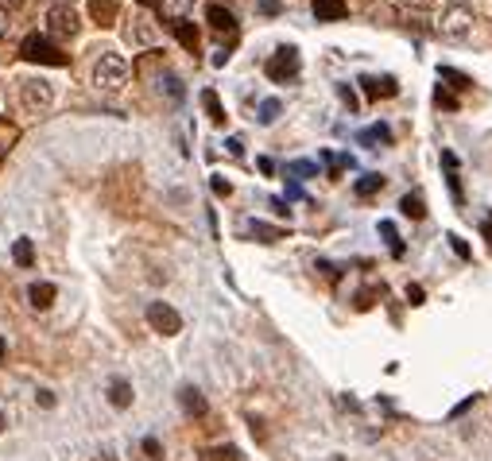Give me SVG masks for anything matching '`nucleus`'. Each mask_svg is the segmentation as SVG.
<instances>
[{
  "instance_id": "f257e3e1",
  "label": "nucleus",
  "mask_w": 492,
  "mask_h": 461,
  "mask_svg": "<svg viewBox=\"0 0 492 461\" xmlns=\"http://www.w3.org/2000/svg\"><path fill=\"white\" fill-rule=\"evenodd\" d=\"M93 86L105 89V93H120V89L129 86V62H124V55L105 50V55L93 62Z\"/></svg>"
},
{
  "instance_id": "f03ea898",
  "label": "nucleus",
  "mask_w": 492,
  "mask_h": 461,
  "mask_svg": "<svg viewBox=\"0 0 492 461\" xmlns=\"http://www.w3.org/2000/svg\"><path fill=\"white\" fill-rule=\"evenodd\" d=\"M20 59L23 62H39V66H66L70 55L59 47V43H50L47 35L31 31V35H23V43H20Z\"/></svg>"
},
{
  "instance_id": "7ed1b4c3",
  "label": "nucleus",
  "mask_w": 492,
  "mask_h": 461,
  "mask_svg": "<svg viewBox=\"0 0 492 461\" xmlns=\"http://www.w3.org/2000/svg\"><path fill=\"white\" fill-rule=\"evenodd\" d=\"M78 12L70 8V4H50L47 12V39L50 43H70V39H78Z\"/></svg>"
},
{
  "instance_id": "20e7f679",
  "label": "nucleus",
  "mask_w": 492,
  "mask_h": 461,
  "mask_svg": "<svg viewBox=\"0 0 492 461\" xmlns=\"http://www.w3.org/2000/svg\"><path fill=\"white\" fill-rule=\"evenodd\" d=\"M299 70H303V55H299V47H291V43H283V47L267 59L264 74L272 82H279V86H287V82H295L299 78Z\"/></svg>"
},
{
  "instance_id": "39448f33",
  "label": "nucleus",
  "mask_w": 492,
  "mask_h": 461,
  "mask_svg": "<svg viewBox=\"0 0 492 461\" xmlns=\"http://www.w3.org/2000/svg\"><path fill=\"white\" fill-rule=\"evenodd\" d=\"M50 101H55V89H50V82H43V78L20 82V105L28 109V113H47Z\"/></svg>"
},
{
  "instance_id": "423d86ee",
  "label": "nucleus",
  "mask_w": 492,
  "mask_h": 461,
  "mask_svg": "<svg viewBox=\"0 0 492 461\" xmlns=\"http://www.w3.org/2000/svg\"><path fill=\"white\" fill-rule=\"evenodd\" d=\"M148 326L155 330V334H163V337H175L178 330H182V314H178L175 306H167V303H151L148 306Z\"/></svg>"
},
{
  "instance_id": "0eeeda50",
  "label": "nucleus",
  "mask_w": 492,
  "mask_h": 461,
  "mask_svg": "<svg viewBox=\"0 0 492 461\" xmlns=\"http://www.w3.org/2000/svg\"><path fill=\"white\" fill-rule=\"evenodd\" d=\"M361 89H364L368 101H384V97H395V93H399V82H395L392 74H364Z\"/></svg>"
},
{
  "instance_id": "6e6552de",
  "label": "nucleus",
  "mask_w": 492,
  "mask_h": 461,
  "mask_svg": "<svg viewBox=\"0 0 492 461\" xmlns=\"http://www.w3.org/2000/svg\"><path fill=\"white\" fill-rule=\"evenodd\" d=\"M473 28V8L469 4H450L442 12V31L446 35H465Z\"/></svg>"
},
{
  "instance_id": "1a4fd4ad",
  "label": "nucleus",
  "mask_w": 492,
  "mask_h": 461,
  "mask_svg": "<svg viewBox=\"0 0 492 461\" xmlns=\"http://www.w3.org/2000/svg\"><path fill=\"white\" fill-rule=\"evenodd\" d=\"M120 16L117 0H89V20L97 23V28H113Z\"/></svg>"
},
{
  "instance_id": "9d476101",
  "label": "nucleus",
  "mask_w": 492,
  "mask_h": 461,
  "mask_svg": "<svg viewBox=\"0 0 492 461\" xmlns=\"http://www.w3.org/2000/svg\"><path fill=\"white\" fill-rule=\"evenodd\" d=\"M206 20H209V28H214L217 35H233V31H236V16L229 8H221V4H209Z\"/></svg>"
},
{
  "instance_id": "9b49d317",
  "label": "nucleus",
  "mask_w": 492,
  "mask_h": 461,
  "mask_svg": "<svg viewBox=\"0 0 492 461\" xmlns=\"http://www.w3.org/2000/svg\"><path fill=\"white\" fill-rule=\"evenodd\" d=\"M310 4H314V16L322 23H337L349 12V0H310Z\"/></svg>"
},
{
  "instance_id": "f8f14e48",
  "label": "nucleus",
  "mask_w": 492,
  "mask_h": 461,
  "mask_svg": "<svg viewBox=\"0 0 492 461\" xmlns=\"http://www.w3.org/2000/svg\"><path fill=\"white\" fill-rule=\"evenodd\" d=\"M178 403H182V411H187L190 419H202V415L209 411L206 395L198 392V388H182V392H178Z\"/></svg>"
},
{
  "instance_id": "ddd939ff",
  "label": "nucleus",
  "mask_w": 492,
  "mask_h": 461,
  "mask_svg": "<svg viewBox=\"0 0 492 461\" xmlns=\"http://www.w3.org/2000/svg\"><path fill=\"white\" fill-rule=\"evenodd\" d=\"M442 171H446V182H450V194H453V202L462 206V202H465V194H462V175H457V156H453V151H442Z\"/></svg>"
},
{
  "instance_id": "4468645a",
  "label": "nucleus",
  "mask_w": 492,
  "mask_h": 461,
  "mask_svg": "<svg viewBox=\"0 0 492 461\" xmlns=\"http://www.w3.org/2000/svg\"><path fill=\"white\" fill-rule=\"evenodd\" d=\"M155 39H159V31L151 28L148 20H132V28H129V43H132V47H155Z\"/></svg>"
},
{
  "instance_id": "2eb2a0df",
  "label": "nucleus",
  "mask_w": 492,
  "mask_h": 461,
  "mask_svg": "<svg viewBox=\"0 0 492 461\" xmlns=\"http://www.w3.org/2000/svg\"><path fill=\"white\" fill-rule=\"evenodd\" d=\"M20 144V124L16 120H8V117H0V163L8 159V151Z\"/></svg>"
},
{
  "instance_id": "dca6fc26",
  "label": "nucleus",
  "mask_w": 492,
  "mask_h": 461,
  "mask_svg": "<svg viewBox=\"0 0 492 461\" xmlns=\"http://www.w3.org/2000/svg\"><path fill=\"white\" fill-rule=\"evenodd\" d=\"M248 236H252V241H260V245H276L279 236H287V229L267 225V221H248Z\"/></svg>"
},
{
  "instance_id": "f3484780",
  "label": "nucleus",
  "mask_w": 492,
  "mask_h": 461,
  "mask_svg": "<svg viewBox=\"0 0 492 461\" xmlns=\"http://www.w3.org/2000/svg\"><path fill=\"white\" fill-rule=\"evenodd\" d=\"M399 214L411 217V221H423V217H426V202H423V194H419V190L404 194V198H399Z\"/></svg>"
},
{
  "instance_id": "a211bd4d",
  "label": "nucleus",
  "mask_w": 492,
  "mask_h": 461,
  "mask_svg": "<svg viewBox=\"0 0 492 461\" xmlns=\"http://www.w3.org/2000/svg\"><path fill=\"white\" fill-rule=\"evenodd\" d=\"M357 144H364V147H384V144H392V128H388V124L364 128L361 136H357Z\"/></svg>"
},
{
  "instance_id": "6ab92c4d",
  "label": "nucleus",
  "mask_w": 492,
  "mask_h": 461,
  "mask_svg": "<svg viewBox=\"0 0 492 461\" xmlns=\"http://www.w3.org/2000/svg\"><path fill=\"white\" fill-rule=\"evenodd\" d=\"M12 260H16V267H35V245H31V236H16Z\"/></svg>"
},
{
  "instance_id": "aec40b11",
  "label": "nucleus",
  "mask_w": 492,
  "mask_h": 461,
  "mask_svg": "<svg viewBox=\"0 0 492 461\" xmlns=\"http://www.w3.org/2000/svg\"><path fill=\"white\" fill-rule=\"evenodd\" d=\"M28 303L35 306V310H47V306L55 303V283H31L28 287Z\"/></svg>"
},
{
  "instance_id": "412c9836",
  "label": "nucleus",
  "mask_w": 492,
  "mask_h": 461,
  "mask_svg": "<svg viewBox=\"0 0 492 461\" xmlns=\"http://www.w3.org/2000/svg\"><path fill=\"white\" fill-rule=\"evenodd\" d=\"M108 403H113L117 411L132 407V384L129 380H113V384H108Z\"/></svg>"
},
{
  "instance_id": "4be33fe9",
  "label": "nucleus",
  "mask_w": 492,
  "mask_h": 461,
  "mask_svg": "<svg viewBox=\"0 0 492 461\" xmlns=\"http://www.w3.org/2000/svg\"><path fill=\"white\" fill-rule=\"evenodd\" d=\"M171 28H175V39L182 43V47H187V50H198L202 35H198V28H194V23H187V20H175Z\"/></svg>"
},
{
  "instance_id": "5701e85b",
  "label": "nucleus",
  "mask_w": 492,
  "mask_h": 461,
  "mask_svg": "<svg viewBox=\"0 0 492 461\" xmlns=\"http://www.w3.org/2000/svg\"><path fill=\"white\" fill-rule=\"evenodd\" d=\"M202 105H206V113H209V120L214 124H225V105H221V97H217V89H202Z\"/></svg>"
},
{
  "instance_id": "b1692460",
  "label": "nucleus",
  "mask_w": 492,
  "mask_h": 461,
  "mask_svg": "<svg viewBox=\"0 0 492 461\" xmlns=\"http://www.w3.org/2000/svg\"><path fill=\"white\" fill-rule=\"evenodd\" d=\"M380 190H384V175H361L357 187H353V194L357 198H372V194H380Z\"/></svg>"
},
{
  "instance_id": "393cba45",
  "label": "nucleus",
  "mask_w": 492,
  "mask_h": 461,
  "mask_svg": "<svg viewBox=\"0 0 492 461\" xmlns=\"http://www.w3.org/2000/svg\"><path fill=\"white\" fill-rule=\"evenodd\" d=\"M438 78H442L446 86H453V89H469L473 86L469 74H465V70H453V66H438Z\"/></svg>"
},
{
  "instance_id": "a878e982",
  "label": "nucleus",
  "mask_w": 492,
  "mask_h": 461,
  "mask_svg": "<svg viewBox=\"0 0 492 461\" xmlns=\"http://www.w3.org/2000/svg\"><path fill=\"white\" fill-rule=\"evenodd\" d=\"M287 175L295 178V182H303V178H314V175H318V163H314V159H295V163H287Z\"/></svg>"
},
{
  "instance_id": "bb28decb",
  "label": "nucleus",
  "mask_w": 492,
  "mask_h": 461,
  "mask_svg": "<svg viewBox=\"0 0 492 461\" xmlns=\"http://www.w3.org/2000/svg\"><path fill=\"white\" fill-rule=\"evenodd\" d=\"M279 113H283V105H279L276 97H267V101H260V109H256V120H260V124H276V120H279Z\"/></svg>"
},
{
  "instance_id": "cd10ccee",
  "label": "nucleus",
  "mask_w": 492,
  "mask_h": 461,
  "mask_svg": "<svg viewBox=\"0 0 492 461\" xmlns=\"http://www.w3.org/2000/svg\"><path fill=\"white\" fill-rule=\"evenodd\" d=\"M380 236L388 241V248H392V256H395V260H399V256L407 252V248H404V241H399V233H395V225H392V221H380Z\"/></svg>"
},
{
  "instance_id": "c85d7f7f",
  "label": "nucleus",
  "mask_w": 492,
  "mask_h": 461,
  "mask_svg": "<svg viewBox=\"0 0 492 461\" xmlns=\"http://www.w3.org/2000/svg\"><path fill=\"white\" fill-rule=\"evenodd\" d=\"M190 4H194V0H159V12H163V16H171V23H175V20H182V16H187Z\"/></svg>"
},
{
  "instance_id": "c756f323",
  "label": "nucleus",
  "mask_w": 492,
  "mask_h": 461,
  "mask_svg": "<svg viewBox=\"0 0 492 461\" xmlns=\"http://www.w3.org/2000/svg\"><path fill=\"white\" fill-rule=\"evenodd\" d=\"M434 105H438V109H446V113H457V109H462V105H457V97H453V93H450L446 86H438V89H434Z\"/></svg>"
},
{
  "instance_id": "7c9ffc66",
  "label": "nucleus",
  "mask_w": 492,
  "mask_h": 461,
  "mask_svg": "<svg viewBox=\"0 0 492 461\" xmlns=\"http://www.w3.org/2000/svg\"><path fill=\"white\" fill-rule=\"evenodd\" d=\"M209 461H245V453L236 446H217V450H209Z\"/></svg>"
},
{
  "instance_id": "2f4dec72",
  "label": "nucleus",
  "mask_w": 492,
  "mask_h": 461,
  "mask_svg": "<svg viewBox=\"0 0 492 461\" xmlns=\"http://www.w3.org/2000/svg\"><path fill=\"white\" fill-rule=\"evenodd\" d=\"M209 190H214L217 198H229V194H233V182L221 178V175H214V178H209Z\"/></svg>"
},
{
  "instance_id": "473e14b6",
  "label": "nucleus",
  "mask_w": 492,
  "mask_h": 461,
  "mask_svg": "<svg viewBox=\"0 0 492 461\" xmlns=\"http://www.w3.org/2000/svg\"><path fill=\"white\" fill-rule=\"evenodd\" d=\"M163 86H167V93H171V101H182V82L175 78V74H167V78H159Z\"/></svg>"
},
{
  "instance_id": "72a5a7b5",
  "label": "nucleus",
  "mask_w": 492,
  "mask_h": 461,
  "mask_svg": "<svg viewBox=\"0 0 492 461\" xmlns=\"http://www.w3.org/2000/svg\"><path fill=\"white\" fill-rule=\"evenodd\" d=\"M407 303H411V306H423V303H426V291H423L419 283H407Z\"/></svg>"
},
{
  "instance_id": "f704fd0d",
  "label": "nucleus",
  "mask_w": 492,
  "mask_h": 461,
  "mask_svg": "<svg viewBox=\"0 0 492 461\" xmlns=\"http://www.w3.org/2000/svg\"><path fill=\"white\" fill-rule=\"evenodd\" d=\"M399 8H411V12H430L434 0H399Z\"/></svg>"
},
{
  "instance_id": "c9c22d12",
  "label": "nucleus",
  "mask_w": 492,
  "mask_h": 461,
  "mask_svg": "<svg viewBox=\"0 0 492 461\" xmlns=\"http://www.w3.org/2000/svg\"><path fill=\"white\" fill-rule=\"evenodd\" d=\"M144 453H148L151 461L163 458V446H159V438H144Z\"/></svg>"
},
{
  "instance_id": "e433bc0d",
  "label": "nucleus",
  "mask_w": 492,
  "mask_h": 461,
  "mask_svg": "<svg viewBox=\"0 0 492 461\" xmlns=\"http://www.w3.org/2000/svg\"><path fill=\"white\" fill-rule=\"evenodd\" d=\"M337 97L345 101V105H349V113H357V93L349 86H337Z\"/></svg>"
},
{
  "instance_id": "4c0bfd02",
  "label": "nucleus",
  "mask_w": 492,
  "mask_h": 461,
  "mask_svg": "<svg viewBox=\"0 0 492 461\" xmlns=\"http://www.w3.org/2000/svg\"><path fill=\"white\" fill-rule=\"evenodd\" d=\"M450 248H453V252H457V256H462V260H469V256H473V248L465 245L462 236H450Z\"/></svg>"
},
{
  "instance_id": "58836bf2",
  "label": "nucleus",
  "mask_w": 492,
  "mask_h": 461,
  "mask_svg": "<svg viewBox=\"0 0 492 461\" xmlns=\"http://www.w3.org/2000/svg\"><path fill=\"white\" fill-rule=\"evenodd\" d=\"M225 147H229V156H245V140H240V136H229Z\"/></svg>"
},
{
  "instance_id": "ea45409f",
  "label": "nucleus",
  "mask_w": 492,
  "mask_h": 461,
  "mask_svg": "<svg viewBox=\"0 0 492 461\" xmlns=\"http://www.w3.org/2000/svg\"><path fill=\"white\" fill-rule=\"evenodd\" d=\"M267 206L276 209L279 217H287V214H291V206H287V198H272V202H267Z\"/></svg>"
},
{
  "instance_id": "a19ab883",
  "label": "nucleus",
  "mask_w": 492,
  "mask_h": 461,
  "mask_svg": "<svg viewBox=\"0 0 492 461\" xmlns=\"http://www.w3.org/2000/svg\"><path fill=\"white\" fill-rule=\"evenodd\" d=\"M473 403H477V395H469V399H462V403H457V407H453V411H450V419H457V415H465V411H469V407H473Z\"/></svg>"
},
{
  "instance_id": "79ce46f5",
  "label": "nucleus",
  "mask_w": 492,
  "mask_h": 461,
  "mask_svg": "<svg viewBox=\"0 0 492 461\" xmlns=\"http://www.w3.org/2000/svg\"><path fill=\"white\" fill-rule=\"evenodd\" d=\"M260 12H267V16H279V0H260Z\"/></svg>"
},
{
  "instance_id": "37998d69",
  "label": "nucleus",
  "mask_w": 492,
  "mask_h": 461,
  "mask_svg": "<svg viewBox=\"0 0 492 461\" xmlns=\"http://www.w3.org/2000/svg\"><path fill=\"white\" fill-rule=\"evenodd\" d=\"M8 28H12V16H8V8H0V39L8 35Z\"/></svg>"
},
{
  "instance_id": "c03bdc74",
  "label": "nucleus",
  "mask_w": 492,
  "mask_h": 461,
  "mask_svg": "<svg viewBox=\"0 0 492 461\" xmlns=\"http://www.w3.org/2000/svg\"><path fill=\"white\" fill-rule=\"evenodd\" d=\"M256 167L264 171V175H272V171H276V163H272V159H267V156H260V159H256Z\"/></svg>"
},
{
  "instance_id": "a18cd8bd",
  "label": "nucleus",
  "mask_w": 492,
  "mask_h": 461,
  "mask_svg": "<svg viewBox=\"0 0 492 461\" xmlns=\"http://www.w3.org/2000/svg\"><path fill=\"white\" fill-rule=\"evenodd\" d=\"M35 399H39V407H47V411H50V407H55V395H50V392H39V395H35Z\"/></svg>"
},
{
  "instance_id": "49530a36",
  "label": "nucleus",
  "mask_w": 492,
  "mask_h": 461,
  "mask_svg": "<svg viewBox=\"0 0 492 461\" xmlns=\"http://www.w3.org/2000/svg\"><path fill=\"white\" fill-rule=\"evenodd\" d=\"M481 229H484V241H489V245H492V214L484 217V225H481Z\"/></svg>"
},
{
  "instance_id": "de8ad7c7",
  "label": "nucleus",
  "mask_w": 492,
  "mask_h": 461,
  "mask_svg": "<svg viewBox=\"0 0 492 461\" xmlns=\"http://www.w3.org/2000/svg\"><path fill=\"white\" fill-rule=\"evenodd\" d=\"M140 4H144V8H159V0H140Z\"/></svg>"
},
{
  "instance_id": "09e8293b",
  "label": "nucleus",
  "mask_w": 492,
  "mask_h": 461,
  "mask_svg": "<svg viewBox=\"0 0 492 461\" xmlns=\"http://www.w3.org/2000/svg\"><path fill=\"white\" fill-rule=\"evenodd\" d=\"M4 426H8V419H4V411H0V431H4Z\"/></svg>"
},
{
  "instance_id": "8fccbe9b",
  "label": "nucleus",
  "mask_w": 492,
  "mask_h": 461,
  "mask_svg": "<svg viewBox=\"0 0 492 461\" xmlns=\"http://www.w3.org/2000/svg\"><path fill=\"white\" fill-rule=\"evenodd\" d=\"M4 349H8V345H4V341H0V361H4Z\"/></svg>"
},
{
  "instance_id": "3c124183",
  "label": "nucleus",
  "mask_w": 492,
  "mask_h": 461,
  "mask_svg": "<svg viewBox=\"0 0 492 461\" xmlns=\"http://www.w3.org/2000/svg\"><path fill=\"white\" fill-rule=\"evenodd\" d=\"M334 461H345V458H341V453H337V458H334Z\"/></svg>"
},
{
  "instance_id": "603ef678",
  "label": "nucleus",
  "mask_w": 492,
  "mask_h": 461,
  "mask_svg": "<svg viewBox=\"0 0 492 461\" xmlns=\"http://www.w3.org/2000/svg\"><path fill=\"white\" fill-rule=\"evenodd\" d=\"M8 4H20V0H8Z\"/></svg>"
},
{
  "instance_id": "864d4df0",
  "label": "nucleus",
  "mask_w": 492,
  "mask_h": 461,
  "mask_svg": "<svg viewBox=\"0 0 492 461\" xmlns=\"http://www.w3.org/2000/svg\"><path fill=\"white\" fill-rule=\"evenodd\" d=\"M59 4H70V0H59Z\"/></svg>"
}]
</instances>
